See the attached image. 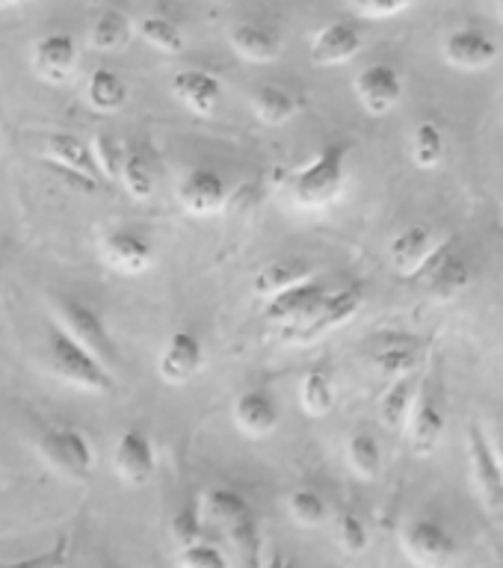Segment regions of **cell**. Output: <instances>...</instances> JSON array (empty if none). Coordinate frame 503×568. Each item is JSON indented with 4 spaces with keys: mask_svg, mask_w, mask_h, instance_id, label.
<instances>
[{
    "mask_svg": "<svg viewBox=\"0 0 503 568\" xmlns=\"http://www.w3.org/2000/svg\"><path fill=\"white\" fill-rule=\"evenodd\" d=\"M346 465H350L355 477L368 479V483L380 477L382 465H385L380 442L371 433L350 435V442H346Z\"/></svg>",
    "mask_w": 503,
    "mask_h": 568,
    "instance_id": "33",
    "label": "cell"
},
{
    "mask_svg": "<svg viewBox=\"0 0 503 568\" xmlns=\"http://www.w3.org/2000/svg\"><path fill=\"white\" fill-rule=\"evenodd\" d=\"M421 379H418V373L412 376H403V379H391L385 394L380 397V424L389 429V433H403L409 424V417L415 412L418 406V397H421Z\"/></svg>",
    "mask_w": 503,
    "mask_h": 568,
    "instance_id": "23",
    "label": "cell"
},
{
    "mask_svg": "<svg viewBox=\"0 0 503 568\" xmlns=\"http://www.w3.org/2000/svg\"><path fill=\"white\" fill-rule=\"evenodd\" d=\"M137 33L145 44H151L154 51L169 53V57H175V53L184 51V33H181V27L175 21H169L163 16H145L137 21Z\"/></svg>",
    "mask_w": 503,
    "mask_h": 568,
    "instance_id": "34",
    "label": "cell"
},
{
    "mask_svg": "<svg viewBox=\"0 0 503 568\" xmlns=\"http://www.w3.org/2000/svg\"><path fill=\"white\" fill-rule=\"evenodd\" d=\"M172 536H175V541L181 548L202 541V521H199V515H195L193 509H181V513L172 518Z\"/></svg>",
    "mask_w": 503,
    "mask_h": 568,
    "instance_id": "40",
    "label": "cell"
},
{
    "mask_svg": "<svg viewBox=\"0 0 503 568\" xmlns=\"http://www.w3.org/2000/svg\"><path fill=\"white\" fill-rule=\"evenodd\" d=\"M204 364L202 337L190 328H178L167 337L158 355V376L167 385H187L199 376Z\"/></svg>",
    "mask_w": 503,
    "mask_h": 568,
    "instance_id": "10",
    "label": "cell"
},
{
    "mask_svg": "<svg viewBox=\"0 0 503 568\" xmlns=\"http://www.w3.org/2000/svg\"><path fill=\"white\" fill-rule=\"evenodd\" d=\"M249 106H252V115L258 122L266 124V128H282L300 113V98L288 92L282 87H258L249 98Z\"/></svg>",
    "mask_w": 503,
    "mask_h": 568,
    "instance_id": "25",
    "label": "cell"
},
{
    "mask_svg": "<svg viewBox=\"0 0 503 568\" xmlns=\"http://www.w3.org/2000/svg\"><path fill=\"white\" fill-rule=\"evenodd\" d=\"M353 9L364 18H391L400 16L403 9H409L415 0H350Z\"/></svg>",
    "mask_w": 503,
    "mask_h": 568,
    "instance_id": "41",
    "label": "cell"
},
{
    "mask_svg": "<svg viewBox=\"0 0 503 568\" xmlns=\"http://www.w3.org/2000/svg\"><path fill=\"white\" fill-rule=\"evenodd\" d=\"M101 255L115 273L124 275H142L154 264V246L131 229L107 231L101 240Z\"/></svg>",
    "mask_w": 503,
    "mask_h": 568,
    "instance_id": "15",
    "label": "cell"
},
{
    "mask_svg": "<svg viewBox=\"0 0 503 568\" xmlns=\"http://www.w3.org/2000/svg\"><path fill=\"white\" fill-rule=\"evenodd\" d=\"M119 181H122L128 195L137 199V202H149L151 195H154V169H151V163L142 158L140 151H128Z\"/></svg>",
    "mask_w": 503,
    "mask_h": 568,
    "instance_id": "38",
    "label": "cell"
},
{
    "mask_svg": "<svg viewBox=\"0 0 503 568\" xmlns=\"http://www.w3.org/2000/svg\"><path fill=\"white\" fill-rule=\"evenodd\" d=\"M261 568H293V566L284 557H270V559H264V566Z\"/></svg>",
    "mask_w": 503,
    "mask_h": 568,
    "instance_id": "43",
    "label": "cell"
},
{
    "mask_svg": "<svg viewBox=\"0 0 503 568\" xmlns=\"http://www.w3.org/2000/svg\"><path fill=\"white\" fill-rule=\"evenodd\" d=\"M364 36L353 21H332L320 27L311 39V62L314 65H341L350 62L355 53L362 51Z\"/></svg>",
    "mask_w": 503,
    "mask_h": 568,
    "instance_id": "18",
    "label": "cell"
},
{
    "mask_svg": "<svg viewBox=\"0 0 503 568\" xmlns=\"http://www.w3.org/2000/svg\"><path fill=\"white\" fill-rule=\"evenodd\" d=\"M172 95L181 101V104L195 115H213L217 113V106H220L222 98V83L213 78L211 71L204 69H184L178 71L172 83Z\"/></svg>",
    "mask_w": 503,
    "mask_h": 568,
    "instance_id": "22",
    "label": "cell"
},
{
    "mask_svg": "<svg viewBox=\"0 0 503 568\" xmlns=\"http://www.w3.org/2000/svg\"><path fill=\"white\" fill-rule=\"evenodd\" d=\"M309 278H314V273H311L302 261H273V264H266L264 270L255 275L252 291H255V296H261V300H273L279 293L291 291V287L309 282Z\"/></svg>",
    "mask_w": 503,
    "mask_h": 568,
    "instance_id": "28",
    "label": "cell"
},
{
    "mask_svg": "<svg viewBox=\"0 0 503 568\" xmlns=\"http://www.w3.org/2000/svg\"><path fill=\"white\" fill-rule=\"evenodd\" d=\"M444 133L442 128L430 119H421V122L412 128V136H409V158L418 169H435L444 160Z\"/></svg>",
    "mask_w": 503,
    "mask_h": 568,
    "instance_id": "30",
    "label": "cell"
},
{
    "mask_svg": "<svg viewBox=\"0 0 503 568\" xmlns=\"http://www.w3.org/2000/svg\"><path fill=\"white\" fill-rule=\"evenodd\" d=\"M492 447H495V456L501 462V470H503V424L497 426V433L492 435Z\"/></svg>",
    "mask_w": 503,
    "mask_h": 568,
    "instance_id": "42",
    "label": "cell"
},
{
    "mask_svg": "<svg viewBox=\"0 0 503 568\" xmlns=\"http://www.w3.org/2000/svg\"><path fill=\"white\" fill-rule=\"evenodd\" d=\"M51 311L57 317V326L66 335L74 337L80 346H87L89 353L113 371L115 362H119V349H115L110 328L104 326V320L92 305L74 300V296H51Z\"/></svg>",
    "mask_w": 503,
    "mask_h": 568,
    "instance_id": "3",
    "label": "cell"
},
{
    "mask_svg": "<svg viewBox=\"0 0 503 568\" xmlns=\"http://www.w3.org/2000/svg\"><path fill=\"white\" fill-rule=\"evenodd\" d=\"M36 447L53 468L69 477H89V470L95 468V450L74 426H44Z\"/></svg>",
    "mask_w": 503,
    "mask_h": 568,
    "instance_id": "7",
    "label": "cell"
},
{
    "mask_svg": "<svg viewBox=\"0 0 503 568\" xmlns=\"http://www.w3.org/2000/svg\"><path fill=\"white\" fill-rule=\"evenodd\" d=\"M362 302V287H341L335 293H326V300L320 302V308L309 320L296 323V326H284L282 337L288 344H311V341H318V337H323L332 328L346 326L359 314Z\"/></svg>",
    "mask_w": 503,
    "mask_h": 568,
    "instance_id": "5",
    "label": "cell"
},
{
    "mask_svg": "<svg viewBox=\"0 0 503 568\" xmlns=\"http://www.w3.org/2000/svg\"><path fill=\"white\" fill-rule=\"evenodd\" d=\"M400 548L418 568H447L456 557V536L435 518H412L400 532Z\"/></svg>",
    "mask_w": 503,
    "mask_h": 568,
    "instance_id": "4",
    "label": "cell"
},
{
    "mask_svg": "<svg viewBox=\"0 0 503 568\" xmlns=\"http://www.w3.org/2000/svg\"><path fill=\"white\" fill-rule=\"evenodd\" d=\"M202 515L211 524H217L229 539H234L238 532H243L247 527L255 524V515H252V506L247 504V497L225 486L208 488V491H204Z\"/></svg>",
    "mask_w": 503,
    "mask_h": 568,
    "instance_id": "19",
    "label": "cell"
},
{
    "mask_svg": "<svg viewBox=\"0 0 503 568\" xmlns=\"http://www.w3.org/2000/svg\"><path fill=\"white\" fill-rule=\"evenodd\" d=\"M326 287L318 278L296 284L291 291L279 293L273 300H266L264 305V320L273 326H296L302 320H309L314 311L320 308V302L326 300Z\"/></svg>",
    "mask_w": 503,
    "mask_h": 568,
    "instance_id": "16",
    "label": "cell"
},
{
    "mask_svg": "<svg viewBox=\"0 0 503 568\" xmlns=\"http://www.w3.org/2000/svg\"><path fill=\"white\" fill-rule=\"evenodd\" d=\"M353 89L364 113L385 115L403 98V78L394 65H368V69L359 71Z\"/></svg>",
    "mask_w": 503,
    "mask_h": 568,
    "instance_id": "13",
    "label": "cell"
},
{
    "mask_svg": "<svg viewBox=\"0 0 503 568\" xmlns=\"http://www.w3.org/2000/svg\"><path fill=\"white\" fill-rule=\"evenodd\" d=\"M113 470L124 486H149L154 470H158V453H154V444H151L149 435L137 429V426L124 429L113 447Z\"/></svg>",
    "mask_w": 503,
    "mask_h": 568,
    "instance_id": "9",
    "label": "cell"
},
{
    "mask_svg": "<svg viewBox=\"0 0 503 568\" xmlns=\"http://www.w3.org/2000/svg\"><path fill=\"white\" fill-rule=\"evenodd\" d=\"M234 426L247 438H266V435L275 433V426L282 420V408L275 403L273 394H266L261 388L243 390L238 399H234Z\"/></svg>",
    "mask_w": 503,
    "mask_h": 568,
    "instance_id": "17",
    "label": "cell"
},
{
    "mask_svg": "<svg viewBox=\"0 0 503 568\" xmlns=\"http://www.w3.org/2000/svg\"><path fill=\"white\" fill-rule=\"evenodd\" d=\"M442 60L456 71H483L495 65L497 44L477 27H460L444 36Z\"/></svg>",
    "mask_w": 503,
    "mask_h": 568,
    "instance_id": "12",
    "label": "cell"
},
{
    "mask_svg": "<svg viewBox=\"0 0 503 568\" xmlns=\"http://www.w3.org/2000/svg\"><path fill=\"white\" fill-rule=\"evenodd\" d=\"M229 42L238 57L249 62H273L282 57V42L273 30L261 24H238L229 33Z\"/></svg>",
    "mask_w": 503,
    "mask_h": 568,
    "instance_id": "26",
    "label": "cell"
},
{
    "mask_svg": "<svg viewBox=\"0 0 503 568\" xmlns=\"http://www.w3.org/2000/svg\"><path fill=\"white\" fill-rule=\"evenodd\" d=\"M421 362H424V346L412 341V337L389 341V344H382V349H376V355H373V367L382 376H389V379L412 376V373H418Z\"/></svg>",
    "mask_w": 503,
    "mask_h": 568,
    "instance_id": "27",
    "label": "cell"
},
{
    "mask_svg": "<svg viewBox=\"0 0 503 568\" xmlns=\"http://www.w3.org/2000/svg\"><path fill=\"white\" fill-rule=\"evenodd\" d=\"M178 568H229L220 548H213L208 541H195L178 550Z\"/></svg>",
    "mask_w": 503,
    "mask_h": 568,
    "instance_id": "39",
    "label": "cell"
},
{
    "mask_svg": "<svg viewBox=\"0 0 503 568\" xmlns=\"http://www.w3.org/2000/svg\"><path fill=\"white\" fill-rule=\"evenodd\" d=\"M447 248V240L426 225H409L389 243V264L400 278H415L430 270L435 257Z\"/></svg>",
    "mask_w": 503,
    "mask_h": 568,
    "instance_id": "6",
    "label": "cell"
},
{
    "mask_svg": "<svg viewBox=\"0 0 503 568\" xmlns=\"http://www.w3.org/2000/svg\"><path fill=\"white\" fill-rule=\"evenodd\" d=\"M465 442H469V468L474 491L489 513L503 521V470L495 456V447H492V438H486V433L474 424L469 426Z\"/></svg>",
    "mask_w": 503,
    "mask_h": 568,
    "instance_id": "8",
    "label": "cell"
},
{
    "mask_svg": "<svg viewBox=\"0 0 503 568\" xmlns=\"http://www.w3.org/2000/svg\"><path fill=\"white\" fill-rule=\"evenodd\" d=\"M471 278H474V270H471L469 261L462 255H453L447 248L435 257L433 264H430V270L424 273L426 291L433 293V296H439V300H453L456 293H462L469 287Z\"/></svg>",
    "mask_w": 503,
    "mask_h": 568,
    "instance_id": "24",
    "label": "cell"
},
{
    "mask_svg": "<svg viewBox=\"0 0 503 568\" xmlns=\"http://www.w3.org/2000/svg\"><path fill=\"white\" fill-rule=\"evenodd\" d=\"M335 541L346 557H362L364 550H368L371 532H368V524H364V518L355 509H341L335 515Z\"/></svg>",
    "mask_w": 503,
    "mask_h": 568,
    "instance_id": "36",
    "label": "cell"
},
{
    "mask_svg": "<svg viewBox=\"0 0 503 568\" xmlns=\"http://www.w3.org/2000/svg\"><path fill=\"white\" fill-rule=\"evenodd\" d=\"M89 149H92V158H95L98 175L104 178V181H119V178H122L128 149L115 140L113 133H95V136L89 140Z\"/></svg>",
    "mask_w": 503,
    "mask_h": 568,
    "instance_id": "37",
    "label": "cell"
},
{
    "mask_svg": "<svg viewBox=\"0 0 503 568\" xmlns=\"http://www.w3.org/2000/svg\"><path fill=\"white\" fill-rule=\"evenodd\" d=\"M87 101L95 113H119L128 104V83L113 69H95L87 80Z\"/></svg>",
    "mask_w": 503,
    "mask_h": 568,
    "instance_id": "29",
    "label": "cell"
},
{
    "mask_svg": "<svg viewBox=\"0 0 503 568\" xmlns=\"http://www.w3.org/2000/svg\"><path fill=\"white\" fill-rule=\"evenodd\" d=\"M18 3H27V0H0V9H9V7H18Z\"/></svg>",
    "mask_w": 503,
    "mask_h": 568,
    "instance_id": "44",
    "label": "cell"
},
{
    "mask_svg": "<svg viewBox=\"0 0 503 568\" xmlns=\"http://www.w3.org/2000/svg\"><path fill=\"white\" fill-rule=\"evenodd\" d=\"M300 406L309 417H326L335 408V382L326 371H309L302 376Z\"/></svg>",
    "mask_w": 503,
    "mask_h": 568,
    "instance_id": "32",
    "label": "cell"
},
{
    "mask_svg": "<svg viewBox=\"0 0 503 568\" xmlns=\"http://www.w3.org/2000/svg\"><path fill=\"white\" fill-rule=\"evenodd\" d=\"M406 444L409 450L426 459V456H433L439 450V444H442V435H444V412L439 406V399L433 394H424L421 390V397H418V406L412 412L406 424Z\"/></svg>",
    "mask_w": 503,
    "mask_h": 568,
    "instance_id": "21",
    "label": "cell"
},
{
    "mask_svg": "<svg viewBox=\"0 0 503 568\" xmlns=\"http://www.w3.org/2000/svg\"><path fill=\"white\" fill-rule=\"evenodd\" d=\"M288 515H291L296 527L314 530V527H323V524H326L329 506L318 491H311V488H296V491L288 495Z\"/></svg>",
    "mask_w": 503,
    "mask_h": 568,
    "instance_id": "35",
    "label": "cell"
},
{
    "mask_svg": "<svg viewBox=\"0 0 503 568\" xmlns=\"http://www.w3.org/2000/svg\"><path fill=\"white\" fill-rule=\"evenodd\" d=\"M346 142H329L323 149L296 169L275 172V186L291 199L296 207L320 211L338 202L346 190Z\"/></svg>",
    "mask_w": 503,
    "mask_h": 568,
    "instance_id": "1",
    "label": "cell"
},
{
    "mask_svg": "<svg viewBox=\"0 0 503 568\" xmlns=\"http://www.w3.org/2000/svg\"><path fill=\"white\" fill-rule=\"evenodd\" d=\"M42 151L53 166L66 169L69 175L80 178L83 184H98V178L101 175H98L95 158H92L89 142H83L80 136H74V133H48L42 142Z\"/></svg>",
    "mask_w": 503,
    "mask_h": 568,
    "instance_id": "20",
    "label": "cell"
},
{
    "mask_svg": "<svg viewBox=\"0 0 503 568\" xmlns=\"http://www.w3.org/2000/svg\"><path fill=\"white\" fill-rule=\"evenodd\" d=\"M48 362L57 379L87 394H110L113 390V371L101 358L66 335L57 323L48 328Z\"/></svg>",
    "mask_w": 503,
    "mask_h": 568,
    "instance_id": "2",
    "label": "cell"
},
{
    "mask_svg": "<svg viewBox=\"0 0 503 568\" xmlns=\"http://www.w3.org/2000/svg\"><path fill=\"white\" fill-rule=\"evenodd\" d=\"M178 202L190 216H213L229 204V184L213 169H190L178 184Z\"/></svg>",
    "mask_w": 503,
    "mask_h": 568,
    "instance_id": "11",
    "label": "cell"
},
{
    "mask_svg": "<svg viewBox=\"0 0 503 568\" xmlns=\"http://www.w3.org/2000/svg\"><path fill=\"white\" fill-rule=\"evenodd\" d=\"M131 33L133 24L128 21V16H122L119 9H104V12L95 18V24H92L89 44L101 53L122 51L124 44L131 42Z\"/></svg>",
    "mask_w": 503,
    "mask_h": 568,
    "instance_id": "31",
    "label": "cell"
},
{
    "mask_svg": "<svg viewBox=\"0 0 503 568\" xmlns=\"http://www.w3.org/2000/svg\"><path fill=\"white\" fill-rule=\"evenodd\" d=\"M497 12H501V18H503V0H497Z\"/></svg>",
    "mask_w": 503,
    "mask_h": 568,
    "instance_id": "45",
    "label": "cell"
},
{
    "mask_svg": "<svg viewBox=\"0 0 503 568\" xmlns=\"http://www.w3.org/2000/svg\"><path fill=\"white\" fill-rule=\"evenodd\" d=\"M36 78H42L44 83L60 87L71 78V71L78 65V42L69 33H44L39 42L33 44V57H30Z\"/></svg>",
    "mask_w": 503,
    "mask_h": 568,
    "instance_id": "14",
    "label": "cell"
}]
</instances>
